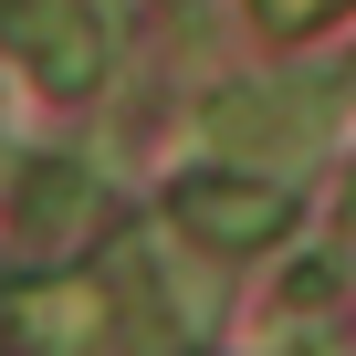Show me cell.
<instances>
[{
  "label": "cell",
  "mask_w": 356,
  "mask_h": 356,
  "mask_svg": "<svg viewBox=\"0 0 356 356\" xmlns=\"http://www.w3.org/2000/svg\"><path fill=\"white\" fill-rule=\"evenodd\" d=\"M178 220H189L200 241H273L293 220V200L273 189V178H189V189H178Z\"/></svg>",
  "instance_id": "cell-1"
},
{
  "label": "cell",
  "mask_w": 356,
  "mask_h": 356,
  "mask_svg": "<svg viewBox=\"0 0 356 356\" xmlns=\"http://www.w3.org/2000/svg\"><path fill=\"white\" fill-rule=\"evenodd\" d=\"M210 126H220V147H231V157H252L262 136H283V147L325 136V105H314V95H293V84H273V95H231V105H210Z\"/></svg>",
  "instance_id": "cell-2"
},
{
  "label": "cell",
  "mask_w": 356,
  "mask_h": 356,
  "mask_svg": "<svg viewBox=\"0 0 356 356\" xmlns=\"http://www.w3.org/2000/svg\"><path fill=\"white\" fill-rule=\"evenodd\" d=\"M325 11H335V0H262V22H293V32H304V22H325Z\"/></svg>",
  "instance_id": "cell-3"
}]
</instances>
